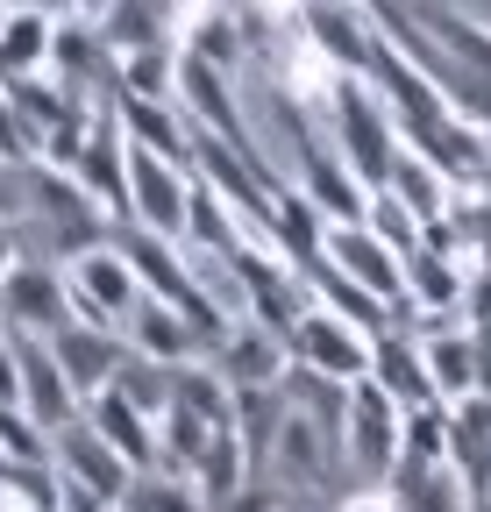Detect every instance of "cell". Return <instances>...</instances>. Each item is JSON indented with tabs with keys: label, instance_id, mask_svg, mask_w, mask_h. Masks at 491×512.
Returning a JSON list of instances; mask_svg holds the SVG:
<instances>
[{
	"label": "cell",
	"instance_id": "cell-1",
	"mask_svg": "<svg viewBox=\"0 0 491 512\" xmlns=\"http://www.w3.org/2000/svg\"><path fill=\"white\" fill-rule=\"evenodd\" d=\"M328 121H335V143H342V164L356 171V185L378 192V185L392 178V164H399V128H392L385 100L363 86V79L335 72V86H328Z\"/></svg>",
	"mask_w": 491,
	"mask_h": 512
},
{
	"label": "cell",
	"instance_id": "cell-2",
	"mask_svg": "<svg viewBox=\"0 0 491 512\" xmlns=\"http://www.w3.org/2000/svg\"><path fill=\"white\" fill-rule=\"evenodd\" d=\"M65 292H72V320H93V328H114V335H121V320H129V306L143 299L129 256H121L107 235L93 249L65 256Z\"/></svg>",
	"mask_w": 491,
	"mask_h": 512
},
{
	"label": "cell",
	"instance_id": "cell-3",
	"mask_svg": "<svg viewBox=\"0 0 491 512\" xmlns=\"http://www.w3.org/2000/svg\"><path fill=\"white\" fill-rule=\"evenodd\" d=\"M285 356L306 363V370H321V377H335V384H356L363 370H371V328H363L356 313L306 306L292 320V335H285Z\"/></svg>",
	"mask_w": 491,
	"mask_h": 512
},
{
	"label": "cell",
	"instance_id": "cell-4",
	"mask_svg": "<svg viewBox=\"0 0 491 512\" xmlns=\"http://www.w3.org/2000/svg\"><path fill=\"white\" fill-rule=\"evenodd\" d=\"M65 320H72L65 271L36 264V256L0 264V328H8V335H57Z\"/></svg>",
	"mask_w": 491,
	"mask_h": 512
},
{
	"label": "cell",
	"instance_id": "cell-5",
	"mask_svg": "<svg viewBox=\"0 0 491 512\" xmlns=\"http://www.w3.org/2000/svg\"><path fill=\"white\" fill-rule=\"evenodd\" d=\"M321 256H328V271H342L349 285H363L371 299H406L399 249L371 221H321Z\"/></svg>",
	"mask_w": 491,
	"mask_h": 512
},
{
	"label": "cell",
	"instance_id": "cell-6",
	"mask_svg": "<svg viewBox=\"0 0 491 512\" xmlns=\"http://www.w3.org/2000/svg\"><path fill=\"white\" fill-rule=\"evenodd\" d=\"M342 448L363 477H385L399 463V399L385 392L378 377H356L342 399Z\"/></svg>",
	"mask_w": 491,
	"mask_h": 512
},
{
	"label": "cell",
	"instance_id": "cell-7",
	"mask_svg": "<svg viewBox=\"0 0 491 512\" xmlns=\"http://www.w3.org/2000/svg\"><path fill=\"white\" fill-rule=\"evenodd\" d=\"M186 207H193V171L129 143V221H143V228H157L171 242H186Z\"/></svg>",
	"mask_w": 491,
	"mask_h": 512
},
{
	"label": "cell",
	"instance_id": "cell-8",
	"mask_svg": "<svg viewBox=\"0 0 491 512\" xmlns=\"http://www.w3.org/2000/svg\"><path fill=\"white\" fill-rule=\"evenodd\" d=\"M15 406L43 427V434H57V427H72L79 420V392H72V377L57 370V356H50V342L43 335H15Z\"/></svg>",
	"mask_w": 491,
	"mask_h": 512
},
{
	"label": "cell",
	"instance_id": "cell-9",
	"mask_svg": "<svg viewBox=\"0 0 491 512\" xmlns=\"http://www.w3.org/2000/svg\"><path fill=\"white\" fill-rule=\"evenodd\" d=\"M72 178L86 185V200L107 214V221H129V136H121L114 107L86 128V143L72 157Z\"/></svg>",
	"mask_w": 491,
	"mask_h": 512
},
{
	"label": "cell",
	"instance_id": "cell-10",
	"mask_svg": "<svg viewBox=\"0 0 491 512\" xmlns=\"http://www.w3.org/2000/svg\"><path fill=\"white\" fill-rule=\"evenodd\" d=\"M79 413H86V427H93V434H100V441H107L129 470H150V463H157V420H150L136 399H121L114 384L86 392V406H79Z\"/></svg>",
	"mask_w": 491,
	"mask_h": 512
},
{
	"label": "cell",
	"instance_id": "cell-11",
	"mask_svg": "<svg viewBox=\"0 0 491 512\" xmlns=\"http://www.w3.org/2000/svg\"><path fill=\"white\" fill-rule=\"evenodd\" d=\"M121 342H129L136 356H150V363H193L200 356V335H193V320H186V306H171V299H136L129 306V320H121Z\"/></svg>",
	"mask_w": 491,
	"mask_h": 512
},
{
	"label": "cell",
	"instance_id": "cell-12",
	"mask_svg": "<svg viewBox=\"0 0 491 512\" xmlns=\"http://www.w3.org/2000/svg\"><path fill=\"white\" fill-rule=\"evenodd\" d=\"M43 342H50L57 370L72 377V392H79V399H86V392H100V384L121 370V349H129L114 328H93V320H65V328L43 335Z\"/></svg>",
	"mask_w": 491,
	"mask_h": 512
},
{
	"label": "cell",
	"instance_id": "cell-13",
	"mask_svg": "<svg viewBox=\"0 0 491 512\" xmlns=\"http://www.w3.org/2000/svg\"><path fill=\"white\" fill-rule=\"evenodd\" d=\"M100 43L107 57H129L150 43H178V8L171 0H107L100 8Z\"/></svg>",
	"mask_w": 491,
	"mask_h": 512
},
{
	"label": "cell",
	"instance_id": "cell-14",
	"mask_svg": "<svg viewBox=\"0 0 491 512\" xmlns=\"http://www.w3.org/2000/svg\"><path fill=\"white\" fill-rule=\"evenodd\" d=\"M114 121H121V136H129L136 150H157V157H171V164H186V171H193V150H186V121L171 114V100L121 93V100H114Z\"/></svg>",
	"mask_w": 491,
	"mask_h": 512
},
{
	"label": "cell",
	"instance_id": "cell-15",
	"mask_svg": "<svg viewBox=\"0 0 491 512\" xmlns=\"http://www.w3.org/2000/svg\"><path fill=\"white\" fill-rule=\"evenodd\" d=\"M214 356H221L228 384H278V370H285V342L264 328V320H235V328H221Z\"/></svg>",
	"mask_w": 491,
	"mask_h": 512
},
{
	"label": "cell",
	"instance_id": "cell-16",
	"mask_svg": "<svg viewBox=\"0 0 491 512\" xmlns=\"http://www.w3.org/2000/svg\"><path fill=\"white\" fill-rule=\"evenodd\" d=\"M385 484L399 512H470V491L449 463H392Z\"/></svg>",
	"mask_w": 491,
	"mask_h": 512
},
{
	"label": "cell",
	"instance_id": "cell-17",
	"mask_svg": "<svg viewBox=\"0 0 491 512\" xmlns=\"http://www.w3.org/2000/svg\"><path fill=\"white\" fill-rule=\"evenodd\" d=\"M420 363L435 399H470L477 392V328H442V335H420Z\"/></svg>",
	"mask_w": 491,
	"mask_h": 512
},
{
	"label": "cell",
	"instance_id": "cell-18",
	"mask_svg": "<svg viewBox=\"0 0 491 512\" xmlns=\"http://www.w3.org/2000/svg\"><path fill=\"white\" fill-rule=\"evenodd\" d=\"M65 15H36V8H0V79H29L50 72V36Z\"/></svg>",
	"mask_w": 491,
	"mask_h": 512
},
{
	"label": "cell",
	"instance_id": "cell-19",
	"mask_svg": "<svg viewBox=\"0 0 491 512\" xmlns=\"http://www.w3.org/2000/svg\"><path fill=\"white\" fill-rule=\"evenodd\" d=\"M178 50H193V57L221 64V72H235V57H242V22L221 8V0H186V8H178Z\"/></svg>",
	"mask_w": 491,
	"mask_h": 512
},
{
	"label": "cell",
	"instance_id": "cell-20",
	"mask_svg": "<svg viewBox=\"0 0 491 512\" xmlns=\"http://www.w3.org/2000/svg\"><path fill=\"white\" fill-rule=\"evenodd\" d=\"M363 377H378L385 392L399 406H420V399H435V384H427V363H420V335H371V370Z\"/></svg>",
	"mask_w": 491,
	"mask_h": 512
},
{
	"label": "cell",
	"instance_id": "cell-21",
	"mask_svg": "<svg viewBox=\"0 0 491 512\" xmlns=\"http://www.w3.org/2000/svg\"><path fill=\"white\" fill-rule=\"evenodd\" d=\"M114 512H207V498H200V484H193L186 470L150 463V470H129V484H121V505H114Z\"/></svg>",
	"mask_w": 491,
	"mask_h": 512
},
{
	"label": "cell",
	"instance_id": "cell-22",
	"mask_svg": "<svg viewBox=\"0 0 491 512\" xmlns=\"http://www.w3.org/2000/svg\"><path fill=\"white\" fill-rule=\"evenodd\" d=\"M399 463H449V399L399 406Z\"/></svg>",
	"mask_w": 491,
	"mask_h": 512
},
{
	"label": "cell",
	"instance_id": "cell-23",
	"mask_svg": "<svg viewBox=\"0 0 491 512\" xmlns=\"http://www.w3.org/2000/svg\"><path fill=\"white\" fill-rule=\"evenodd\" d=\"M114 72H121V93H143V100H178V50H171V43H150V50L114 57Z\"/></svg>",
	"mask_w": 491,
	"mask_h": 512
},
{
	"label": "cell",
	"instance_id": "cell-24",
	"mask_svg": "<svg viewBox=\"0 0 491 512\" xmlns=\"http://www.w3.org/2000/svg\"><path fill=\"white\" fill-rule=\"evenodd\" d=\"M107 384H114L121 399H136L150 420L171 406V363H150V356H136V349H121V370H114Z\"/></svg>",
	"mask_w": 491,
	"mask_h": 512
},
{
	"label": "cell",
	"instance_id": "cell-25",
	"mask_svg": "<svg viewBox=\"0 0 491 512\" xmlns=\"http://www.w3.org/2000/svg\"><path fill=\"white\" fill-rule=\"evenodd\" d=\"M363 221H371V228H378V235H385V242H392L399 256H406V249L420 242V221H413V207H406V200H392V192H371V207H363Z\"/></svg>",
	"mask_w": 491,
	"mask_h": 512
},
{
	"label": "cell",
	"instance_id": "cell-26",
	"mask_svg": "<svg viewBox=\"0 0 491 512\" xmlns=\"http://www.w3.org/2000/svg\"><path fill=\"white\" fill-rule=\"evenodd\" d=\"M335 512H399V505H392V484H363V491H349Z\"/></svg>",
	"mask_w": 491,
	"mask_h": 512
},
{
	"label": "cell",
	"instance_id": "cell-27",
	"mask_svg": "<svg viewBox=\"0 0 491 512\" xmlns=\"http://www.w3.org/2000/svg\"><path fill=\"white\" fill-rule=\"evenodd\" d=\"M477 392L491 399V335H477Z\"/></svg>",
	"mask_w": 491,
	"mask_h": 512
},
{
	"label": "cell",
	"instance_id": "cell-28",
	"mask_svg": "<svg viewBox=\"0 0 491 512\" xmlns=\"http://www.w3.org/2000/svg\"><path fill=\"white\" fill-rule=\"evenodd\" d=\"M0 8H36V15H72V0H0Z\"/></svg>",
	"mask_w": 491,
	"mask_h": 512
},
{
	"label": "cell",
	"instance_id": "cell-29",
	"mask_svg": "<svg viewBox=\"0 0 491 512\" xmlns=\"http://www.w3.org/2000/svg\"><path fill=\"white\" fill-rule=\"evenodd\" d=\"M72 8H86V15H100V8H107V0H72Z\"/></svg>",
	"mask_w": 491,
	"mask_h": 512
}]
</instances>
